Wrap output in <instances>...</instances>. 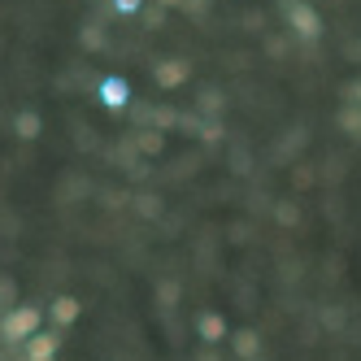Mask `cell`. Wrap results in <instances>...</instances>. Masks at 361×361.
<instances>
[{
  "instance_id": "cell-1",
  "label": "cell",
  "mask_w": 361,
  "mask_h": 361,
  "mask_svg": "<svg viewBox=\"0 0 361 361\" xmlns=\"http://www.w3.org/2000/svg\"><path fill=\"white\" fill-rule=\"evenodd\" d=\"M39 331V309H31V305H22V309H13V314L5 318V335L18 344V340H31V335Z\"/></svg>"
},
{
  "instance_id": "cell-2",
  "label": "cell",
  "mask_w": 361,
  "mask_h": 361,
  "mask_svg": "<svg viewBox=\"0 0 361 361\" xmlns=\"http://www.w3.org/2000/svg\"><path fill=\"white\" fill-rule=\"evenodd\" d=\"M288 22H292V31L305 35V39H318L322 35V18H318L314 5H300V0H296V5L288 9Z\"/></svg>"
},
{
  "instance_id": "cell-3",
  "label": "cell",
  "mask_w": 361,
  "mask_h": 361,
  "mask_svg": "<svg viewBox=\"0 0 361 361\" xmlns=\"http://www.w3.org/2000/svg\"><path fill=\"white\" fill-rule=\"evenodd\" d=\"M183 79H188V66H183V61H161V66H157V83H161V87H178Z\"/></svg>"
},
{
  "instance_id": "cell-4",
  "label": "cell",
  "mask_w": 361,
  "mask_h": 361,
  "mask_svg": "<svg viewBox=\"0 0 361 361\" xmlns=\"http://www.w3.org/2000/svg\"><path fill=\"white\" fill-rule=\"evenodd\" d=\"M100 96H105V105H109V109H122L131 92H126V83H122V79H105V83H100Z\"/></svg>"
},
{
  "instance_id": "cell-5",
  "label": "cell",
  "mask_w": 361,
  "mask_h": 361,
  "mask_svg": "<svg viewBox=\"0 0 361 361\" xmlns=\"http://www.w3.org/2000/svg\"><path fill=\"white\" fill-rule=\"evenodd\" d=\"M53 318H57L61 326H70L74 318H79V300H74V296H61V300H53Z\"/></svg>"
},
{
  "instance_id": "cell-6",
  "label": "cell",
  "mask_w": 361,
  "mask_h": 361,
  "mask_svg": "<svg viewBox=\"0 0 361 361\" xmlns=\"http://www.w3.org/2000/svg\"><path fill=\"white\" fill-rule=\"evenodd\" d=\"M200 335H204L209 344H218L222 335H226V322H222V314H204V318H200Z\"/></svg>"
},
{
  "instance_id": "cell-7",
  "label": "cell",
  "mask_w": 361,
  "mask_h": 361,
  "mask_svg": "<svg viewBox=\"0 0 361 361\" xmlns=\"http://www.w3.org/2000/svg\"><path fill=\"white\" fill-rule=\"evenodd\" d=\"M13 126H18V135H22V140H35V135H39V118H35V114H18Z\"/></svg>"
},
{
  "instance_id": "cell-8",
  "label": "cell",
  "mask_w": 361,
  "mask_h": 361,
  "mask_svg": "<svg viewBox=\"0 0 361 361\" xmlns=\"http://www.w3.org/2000/svg\"><path fill=\"white\" fill-rule=\"evenodd\" d=\"M114 9H118V13H135L140 0H114Z\"/></svg>"
}]
</instances>
